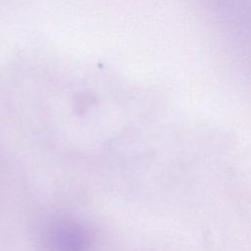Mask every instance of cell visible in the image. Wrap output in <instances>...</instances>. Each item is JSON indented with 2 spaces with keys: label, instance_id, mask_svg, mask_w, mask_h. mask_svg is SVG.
<instances>
[]
</instances>
